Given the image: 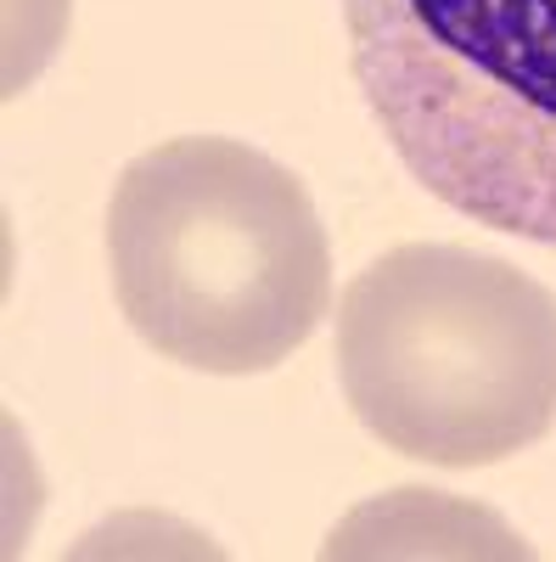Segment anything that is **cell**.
Here are the masks:
<instances>
[{
	"label": "cell",
	"mask_w": 556,
	"mask_h": 562,
	"mask_svg": "<svg viewBox=\"0 0 556 562\" xmlns=\"http://www.w3.org/2000/svg\"><path fill=\"white\" fill-rule=\"evenodd\" d=\"M349 74L422 192L556 248V0H338Z\"/></svg>",
	"instance_id": "cell-3"
},
{
	"label": "cell",
	"mask_w": 556,
	"mask_h": 562,
	"mask_svg": "<svg viewBox=\"0 0 556 562\" xmlns=\"http://www.w3.org/2000/svg\"><path fill=\"white\" fill-rule=\"evenodd\" d=\"M338 378L371 439L495 467L556 428V293L455 243H399L338 304Z\"/></svg>",
	"instance_id": "cell-2"
},
{
	"label": "cell",
	"mask_w": 556,
	"mask_h": 562,
	"mask_svg": "<svg viewBox=\"0 0 556 562\" xmlns=\"http://www.w3.org/2000/svg\"><path fill=\"white\" fill-rule=\"evenodd\" d=\"M107 265L135 338L208 378L275 371L332 304L304 180L230 135H174L118 175Z\"/></svg>",
	"instance_id": "cell-1"
}]
</instances>
